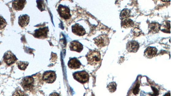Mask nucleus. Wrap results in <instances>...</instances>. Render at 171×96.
I'll list each match as a JSON object with an SVG mask.
<instances>
[{
  "label": "nucleus",
  "instance_id": "19",
  "mask_svg": "<svg viewBox=\"0 0 171 96\" xmlns=\"http://www.w3.org/2000/svg\"><path fill=\"white\" fill-rule=\"evenodd\" d=\"M131 11L127 9H123L120 14V19L121 20H123L124 19L128 18L130 16Z\"/></svg>",
  "mask_w": 171,
  "mask_h": 96
},
{
  "label": "nucleus",
  "instance_id": "22",
  "mask_svg": "<svg viewBox=\"0 0 171 96\" xmlns=\"http://www.w3.org/2000/svg\"><path fill=\"white\" fill-rule=\"evenodd\" d=\"M37 6L39 9L41 11H43L45 9V6L44 5V2L42 0H37Z\"/></svg>",
  "mask_w": 171,
  "mask_h": 96
},
{
  "label": "nucleus",
  "instance_id": "8",
  "mask_svg": "<svg viewBox=\"0 0 171 96\" xmlns=\"http://www.w3.org/2000/svg\"><path fill=\"white\" fill-rule=\"evenodd\" d=\"M48 27L40 28L34 31L33 35L36 38L45 39L47 37L48 32Z\"/></svg>",
  "mask_w": 171,
  "mask_h": 96
},
{
  "label": "nucleus",
  "instance_id": "13",
  "mask_svg": "<svg viewBox=\"0 0 171 96\" xmlns=\"http://www.w3.org/2000/svg\"><path fill=\"white\" fill-rule=\"evenodd\" d=\"M70 49L71 51L80 53L83 50V45L78 41H72L70 43Z\"/></svg>",
  "mask_w": 171,
  "mask_h": 96
},
{
  "label": "nucleus",
  "instance_id": "21",
  "mask_svg": "<svg viewBox=\"0 0 171 96\" xmlns=\"http://www.w3.org/2000/svg\"><path fill=\"white\" fill-rule=\"evenodd\" d=\"M117 84L115 82H112L110 83L108 86H107V88L109 91L111 93L114 92L116 90Z\"/></svg>",
  "mask_w": 171,
  "mask_h": 96
},
{
  "label": "nucleus",
  "instance_id": "1",
  "mask_svg": "<svg viewBox=\"0 0 171 96\" xmlns=\"http://www.w3.org/2000/svg\"><path fill=\"white\" fill-rule=\"evenodd\" d=\"M41 78V74H39L25 77L21 80V85L25 91L33 92L40 86Z\"/></svg>",
  "mask_w": 171,
  "mask_h": 96
},
{
  "label": "nucleus",
  "instance_id": "15",
  "mask_svg": "<svg viewBox=\"0 0 171 96\" xmlns=\"http://www.w3.org/2000/svg\"><path fill=\"white\" fill-rule=\"evenodd\" d=\"M30 22V17L27 15L20 16L18 18V24L21 28L26 27Z\"/></svg>",
  "mask_w": 171,
  "mask_h": 96
},
{
  "label": "nucleus",
  "instance_id": "5",
  "mask_svg": "<svg viewBox=\"0 0 171 96\" xmlns=\"http://www.w3.org/2000/svg\"><path fill=\"white\" fill-rule=\"evenodd\" d=\"M57 75L54 71H49L45 72L43 74V81L47 83H52L56 80Z\"/></svg>",
  "mask_w": 171,
  "mask_h": 96
},
{
  "label": "nucleus",
  "instance_id": "17",
  "mask_svg": "<svg viewBox=\"0 0 171 96\" xmlns=\"http://www.w3.org/2000/svg\"><path fill=\"white\" fill-rule=\"evenodd\" d=\"M162 32L165 33H170V21H165L161 25V29Z\"/></svg>",
  "mask_w": 171,
  "mask_h": 96
},
{
  "label": "nucleus",
  "instance_id": "14",
  "mask_svg": "<svg viewBox=\"0 0 171 96\" xmlns=\"http://www.w3.org/2000/svg\"><path fill=\"white\" fill-rule=\"evenodd\" d=\"M68 66L72 69H77L81 67L82 64L78 59L76 58H71L68 62Z\"/></svg>",
  "mask_w": 171,
  "mask_h": 96
},
{
  "label": "nucleus",
  "instance_id": "24",
  "mask_svg": "<svg viewBox=\"0 0 171 96\" xmlns=\"http://www.w3.org/2000/svg\"><path fill=\"white\" fill-rule=\"evenodd\" d=\"M139 86H140L139 83H137L135 87V88L133 89V92L134 94L137 95L139 93Z\"/></svg>",
  "mask_w": 171,
  "mask_h": 96
},
{
  "label": "nucleus",
  "instance_id": "25",
  "mask_svg": "<svg viewBox=\"0 0 171 96\" xmlns=\"http://www.w3.org/2000/svg\"><path fill=\"white\" fill-rule=\"evenodd\" d=\"M151 88H152V90H153L154 91V93L153 94H151V95H154V96H157L159 94V92L158 90V89L154 87H151Z\"/></svg>",
  "mask_w": 171,
  "mask_h": 96
},
{
  "label": "nucleus",
  "instance_id": "2",
  "mask_svg": "<svg viewBox=\"0 0 171 96\" xmlns=\"http://www.w3.org/2000/svg\"><path fill=\"white\" fill-rule=\"evenodd\" d=\"M86 58L89 64L91 65H97L101 61V54L97 50H90L86 55Z\"/></svg>",
  "mask_w": 171,
  "mask_h": 96
},
{
  "label": "nucleus",
  "instance_id": "4",
  "mask_svg": "<svg viewBox=\"0 0 171 96\" xmlns=\"http://www.w3.org/2000/svg\"><path fill=\"white\" fill-rule=\"evenodd\" d=\"M95 44L99 48L105 47L109 43V39L106 35H101L94 39Z\"/></svg>",
  "mask_w": 171,
  "mask_h": 96
},
{
  "label": "nucleus",
  "instance_id": "9",
  "mask_svg": "<svg viewBox=\"0 0 171 96\" xmlns=\"http://www.w3.org/2000/svg\"><path fill=\"white\" fill-rule=\"evenodd\" d=\"M139 47V44L135 41H130L126 45L127 50L130 53L137 52Z\"/></svg>",
  "mask_w": 171,
  "mask_h": 96
},
{
  "label": "nucleus",
  "instance_id": "26",
  "mask_svg": "<svg viewBox=\"0 0 171 96\" xmlns=\"http://www.w3.org/2000/svg\"><path fill=\"white\" fill-rule=\"evenodd\" d=\"M163 2H170V0H161Z\"/></svg>",
  "mask_w": 171,
  "mask_h": 96
},
{
  "label": "nucleus",
  "instance_id": "12",
  "mask_svg": "<svg viewBox=\"0 0 171 96\" xmlns=\"http://www.w3.org/2000/svg\"><path fill=\"white\" fill-rule=\"evenodd\" d=\"M158 50L155 47H149L146 49L144 52V56L148 59H151L156 55Z\"/></svg>",
  "mask_w": 171,
  "mask_h": 96
},
{
  "label": "nucleus",
  "instance_id": "10",
  "mask_svg": "<svg viewBox=\"0 0 171 96\" xmlns=\"http://www.w3.org/2000/svg\"><path fill=\"white\" fill-rule=\"evenodd\" d=\"M72 31L75 35L78 36H83L86 33L84 28L78 24H76L72 26Z\"/></svg>",
  "mask_w": 171,
  "mask_h": 96
},
{
  "label": "nucleus",
  "instance_id": "7",
  "mask_svg": "<svg viewBox=\"0 0 171 96\" xmlns=\"http://www.w3.org/2000/svg\"><path fill=\"white\" fill-rule=\"evenodd\" d=\"M4 60L7 65H10L15 63L17 61V59L12 52L8 51L4 54Z\"/></svg>",
  "mask_w": 171,
  "mask_h": 96
},
{
  "label": "nucleus",
  "instance_id": "18",
  "mask_svg": "<svg viewBox=\"0 0 171 96\" xmlns=\"http://www.w3.org/2000/svg\"><path fill=\"white\" fill-rule=\"evenodd\" d=\"M134 22L131 19H126L122 20L121 22V26L122 28H132L134 26Z\"/></svg>",
  "mask_w": 171,
  "mask_h": 96
},
{
  "label": "nucleus",
  "instance_id": "23",
  "mask_svg": "<svg viewBox=\"0 0 171 96\" xmlns=\"http://www.w3.org/2000/svg\"><path fill=\"white\" fill-rule=\"evenodd\" d=\"M6 25V22L3 17H0V30L4 29Z\"/></svg>",
  "mask_w": 171,
  "mask_h": 96
},
{
  "label": "nucleus",
  "instance_id": "3",
  "mask_svg": "<svg viewBox=\"0 0 171 96\" xmlns=\"http://www.w3.org/2000/svg\"><path fill=\"white\" fill-rule=\"evenodd\" d=\"M74 78L82 84H84L87 83L89 80V75L87 72L85 71L78 72L74 73Z\"/></svg>",
  "mask_w": 171,
  "mask_h": 96
},
{
  "label": "nucleus",
  "instance_id": "11",
  "mask_svg": "<svg viewBox=\"0 0 171 96\" xmlns=\"http://www.w3.org/2000/svg\"><path fill=\"white\" fill-rule=\"evenodd\" d=\"M26 3V0H14L12 2L13 8L16 10H22Z\"/></svg>",
  "mask_w": 171,
  "mask_h": 96
},
{
  "label": "nucleus",
  "instance_id": "20",
  "mask_svg": "<svg viewBox=\"0 0 171 96\" xmlns=\"http://www.w3.org/2000/svg\"><path fill=\"white\" fill-rule=\"evenodd\" d=\"M28 64V62H26V61H19L17 63L18 68L21 70H23V71L27 68Z\"/></svg>",
  "mask_w": 171,
  "mask_h": 96
},
{
  "label": "nucleus",
  "instance_id": "6",
  "mask_svg": "<svg viewBox=\"0 0 171 96\" xmlns=\"http://www.w3.org/2000/svg\"><path fill=\"white\" fill-rule=\"evenodd\" d=\"M58 12L59 16L63 19L67 20L71 18L70 9L67 6L59 5L58 8Z\"/></svg>",
  "mask_w": 171,
  "mask_h": 96
},
{
  "label": "nucleus",
  "instance_id": "16",
  "mask_svg": "<svg viewBox=\"0 0 171 96\" xmlns=\"http://www.w3.org/2000/svg\"><path fill=\"white\" fill-rule=\"evenodd\" d=\"M149 31L151 33H158L161 29V24L158 23L153 22L149 24Z\"/></svg>",
  "mask_w": 171,
  "mask_h": 96
}]
</instances>
